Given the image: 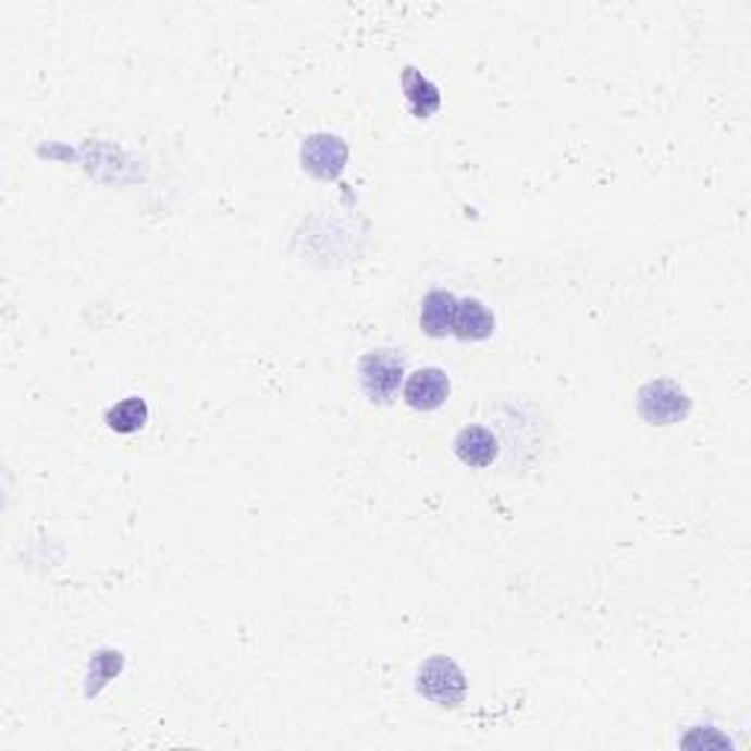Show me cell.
Here are the masks:
<instances>
[{
  "label": "cell",
  "instance_id": "6da1fadb",
  "mask_svg": "<svg viewBox=\"0 0 751 751\" xmlns=\"http://www.w3.org/2000/svg\"><path fill=\"white\" fill-rule=\"evenodd\" d=\"M637 411L649 426L681 423L690 415V396L669 379H657V382L640 387Z\"/></svg>",
  "mask_w": 751,
  "mask_h": 751
},
{
  "label": "cell",
  "instance_id": "7a4b0ae2",
  "mask_svg": "<svg viewBox=\"0 0 751 751\" xmlns=\"http://www.w3.org/2000/svg\"><path fill=\"white\" fill-rule=\"evenodd\" d=\"M417 690L429 699V702L441 704V707H455L464 702L467 695V678L450 657L434 655L429 657L420 673H417Z\"/></svg>",
  "mask_w": 751,
  "mask_h": 751
},
{
  "label": "cell",
  "instance_id": "3957f363",
  "mask_svg": "<svg viewBox=\"0 0 751 751\" xmlns=\"http://www.w3.org/2000/svg\"><path fill=\"white\" fill-rule=\"evenodd\" d=\"M358 373H361V387L367 391V396L373 399V403H391L396 396V391H399V382H403V358L396 356V353H391V349H382V353H367L365 358H361V367H358Z\"/></svg>",
  "mask_w": 751,
  "mask_h": 751
},
{
  "label": "cell",
  "instance_id": "277c9868",
  "mask_svg": "<svg viewBox=\"0 0 751 751\" xmlns=\"http://www.w3.org/2000/svg\"><path fill=\"white\" fill-rule=\"evenodd\" d=\"M299 156H303V168L309 174H315L318 180H337L341 171L347 168L349 147L337 135L318 133L303 141V153Z\"/></svg>",
  "mask_w": 751,
  "mask_h": 751
},
{
  "label": "cell",
  "instance_id": "5b68a950",
  "mask_svg": "<svg viewBox=\"0 0 751 751\" xmlns=\"http://www.w3.org/2000/svg\"><path fill=\"white\" fill-rule=\"evenodd\" d=\"M403 396L405 403L417 411H434L450 399V379L438 367H423V370L408 376Z\"/></svg>",
  "mask_w": 751,
  "mask_h": 751
},
{
  "label": "cell",
  "instance_id": "8992f818",
  "mask_svg": "<svg viewBox=\"0 0 751 751\" xmlns=\"http://www.w3.org/2000/svg\"><path fill=\"white\" fill-rule=\"evenodd\" d=\"M453 446L455 455H458L467 467H488V464L496 461V455H500V441H496V434H493L491 429H484V426H467V429H461Z\"/></svg>",
  "mask_w": 751,
  "mask_h": 751
},
{
  "label": "cell",
  "instance_id": "52a82bcc",
  "mask_svg": "<svg viewBox=\"0 0 751 751\" xmlns=\"http://www.w3.org/2000/svg\"><path fill=\"white\" fill-rule=\"evenodd\" d=\"M493 329H496V318L488 311L484 303H479V299H461L455 306V337H461V341H484V337L493 335Z\"/></svg>",
  "mask_w": 751,
  "mask_h": 751
},
{
  "label": "cell",
  "instance_id": "ba28073f",
  "mask_svg": "<svg viewBox=\"0 0 751 751\" xmlns=\"http://www.w3.org/2000/svg\"><path fill=\"white\" fill-rule=\"evenodd\" d=\"M455 306H458V299L450 291H429L423 297V309H420V327H423L426 335H453Z\"/></svg>",
  "mask_w": 751,
  "mask_h": 751
},
{
  "label": "cell",
  "instance_id": "9c48e42d",
  "mask_svg": "<svg viewBox=\"0 0 751 751\" xmlns=\"http://www.w3.org/2000/svg\"><path fill=\"white\" fill-rule=\"evenodd\" d=\"M403 91L417 118H429L441 109V88L434 86L432 79H426L417 67L403 71Z\"/></svg>",
  "mask_w": 751,
  "mask_h": 751
},
{
  "label": "cell",
  "instance_id": "30bf717a",
  "mask_svg": "<svg viewBox=\"0 0 751 751\" xmlns=\"http://www.w3.org/2000/svg\"><path fill=\"white\" fill-rule=\"evenodd\" d=\"M147 417H150V408L141 396H126L121 403H115L107 411V423L112 432L118 434H133L138 429H145Z\"/></svg>",
  "mask_w": 751,
  "mask_h": 751
},
{
  "label": "cell",
  "instance_id": "8fae6325",
  "mask_svg": "<svg viewBox=\"0 0 751 751\" xmlns=\"http://www.w3.org/2000/svg\"><path fill=\"white\" fill-rule=\"evenodd\" d=\"M681 746H693V749H707V746H731L728 742V737H723V734H713V728H707V731H702V728H693V734H687L685 740H681Z\"/></svg>",
  "mask_w": 751,
  "mask_h": 751
}]
</instances>
